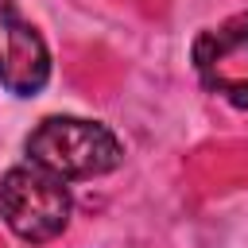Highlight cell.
Here are the masks:
<instances>
[{
    "label": "cell",
    "mask_w": 248,
    "mask_h": 248,
    "mask_svg": "<svg viewBox=\"0 0 248 248\" xmlns=\"http://www.w3.org/2000/svg\"><path fill=\"white\" fill-rule=\"evenodd\" d=\"M70 213H74V198L58 174L35 163H23L0 178V217L19 240L46 244L62 236L70 225Z\"/></svg>",
    "instance_id": "2"
},
{
    "label": "cell",
    "mask_w": 248,
    "mask_h": 248,
    "mask_svg": "<svg viewBox=\"0 0 248 248\" xmlns=\"http://www.w3.org/2000/svg\"><path fill=\"white\" fill-rule=\"evenodd\" d=\"M229 54H248V12H244V16H232V19L221 23V27L202 31L198 43H194V66H198L202 78H205L213 66H221Z\"/></svg>",
    "instance_id": "4"
},
{
    "label": "cell",
    "mask_w": 248,
    "mask_h": 248,
    "mask_svg": "<svg viewBox=\"0 0 248 248\" xmlns=\"http://www.w3.org/2000/svg\"><path fill=\"white\" fill-rule=\"evenodd\" d=\"M27 159L50 174L66 178H97L108 174L124 163V143L120 136L85 116H46L23 143Z\"/></svg>",
    "instance_id": "1"
},
{
    "label": "cell",
    "mask_w": 248,
    "mask_h": 248,
    "mask_svg": "<svg viewBox=\"0 0 248 248\" xmlns=\"http://www.w3.org/2000/svg\"><path fill=\"white\" fill-rule=\"evenodd\" d=\"M50 81V50L16 0H0V85L16 97H35Z\"/></svg>",
    "instance_id": "3"
}]
</instances>
